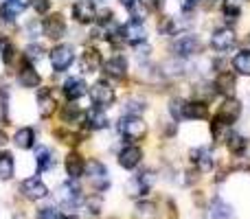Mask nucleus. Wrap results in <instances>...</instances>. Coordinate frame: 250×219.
Masks as SVG:
<instances>
[{
    "instance_id": "nucleus-1",
    "label": "nucleus",
    "mask_w": 250,
    "mask_h": 219,
    "mask_svg": "<svg viewBox=\"0 0 250 219\" xmlns=\"http://www.w3.org/2000/svg\"><path fill=\"white\" fill-rule=\"evenodd\" d=\"M169 51H171V57L193 60V57H200L204 53V40L195 31H182V33L173 35Z\"/></svg>"
},
{
    "instance_id": "nucleus-2",
    "label": "nucleus",
    "mask_w": 250,
    "mask_h": 219,
    "mask_svg": "<svg viewBox=\"0 0 250 219\" xmlns=\"http://www.w3.org/2000/svg\"><path fill=\"white\" fill-rule=\"evenodd\" d=\"M117 132H119V136L125 138L127 142H141V140H145L147 134H149V125H147V120L143 119V116L123 114L117 123Z\"/></svg>"
},
{
    "instance_id": "nucleus-3",
    "label": "nucleus",
    "mask_w": 250,
    "mask_h": 219,
    "mask_svg": "<svg viewBox=\"0 0 250 219\" xmlns=\"http://www.w3.org/2000/svg\"><path fill=\"white\" fill-rule=\"evenodd\" d=\"M40 20H42V38L51 40V42L57 44L66 33H68V22H66V18L62 11H51L44 18H40Z\"/></svg>"
},
{
    "instance_id": "nucleus-4",
    "label": "nucleus",
    "mask_w": 250,
    "mask_h": 219,
    "mask_svg": "<svg viewBox=\"0 0 250 219\" xmlns=\"http://www.w3.org/2000/svg\"><path fill=\"white\" fill-rule=\"evenodd\" d=\"M88 95H90L92 105L108 110V108H112L114 101H117V88H114L108 79H97V81L88 88Z\"/></svg>"
},
{
    "instance_id": "nucleus-5",
    "label": "nucleus",
    "mask_w": 250,
    "mask_h": 219,
    "mask_svg": "<svg viewBox=\"0 0 250 219\" xmlns=\"http://www.w3.org/2000/svg\"><path fill=\"white\" fill-rule=\"evenodd\" d=\"M57 202L62 204V208L66 211H75L83 204V193H82V186H79L77 180H66L60 184L57 189Z\"/></svg>"
},
{
    "instance_id": "nucleus-6",
    "label": "nucleus",
    "mask_w": 250,
    "mask_h": 219,
    "mask_svg": "<svg viewBox=\"0 0 250 219\" xmlns=\"http://www.w3.org/2000/svg\"><path fill=\"white\" fill-rule=\"evenodd\" d=\"M208 46L217 53V55H226L237 46V33L233 31V26H217L213 29L211 38H208Z\"/></svg>"
},
{
    "instance_id": "nucleus-7",
    "label": "nucleus",
    "mask_w": 250,
    "mask_h": 219,
    "mask_svg": "<svg viewBox=\"0 0 250 219\" xmlns=\"http://www.w3.org/2000/svg\"><path fill=\"white\" fill-rule=\"evenodd\" d=\"M48 61H51V68L55 73H66L75 64V46L66 42H57L48 51Z\"/></svg>"
},
{
    "instance_id": "nucleus-8",
    "label": "nucleus",
    "mask_w": 250,
    "mask_h": 219,
    "mask_svg": "<svg viewBox=\"0 0 250 219\" xmlns=\"http://www.w3.org/2000/svg\"><path fill=\"white\" fill-rule=\"evenodd\" d=\"M18 193H20L24 199H29V202H40V199L48 198L51 191H48V184L40 176H31V178H24V180L20 182Z\"/></svg>"
},
{
    "instance_id": "nucleus-9",
    "label": "nucleus",
    "mask_w": 250,
    "mask_h": 219,
    "mask_svg": "<svg viewBox=\"0 0 250 219\" xmlns=\"http://www.w3.org/2000/svg\"><path fill=\"white\" fill-rule=\"evenodd\" d=\"M97 13H99V7H97L92 0H75V2L70 4V18H73L75 24H79V26L95 24Z\"/></svg>"
},
{
    "instance_id": "nucleus-10",
    "label": "nucleus",
    "mask_w": 250,
    "mask_h": 219,
    "mask_svg": "<svg viewBox=\"0 0 250 219\" xmlns=\"http://www.w3.org/2000/svg\"><path fill=\"white\" fill-rule=\"evenodd\" d=\"M101 70H104V75L108 79H112V81H125L129 75V61L125 55H121V53H114L112 57L104 60Z\"/></svg>"
},
{
    "instance_id": "nucleus-11",
    "label": "nucleus",
    "mask_w": 250,
    "mask_h": 219,
    "mask_svg": "<svg viewBox=\"0 0 250 219\" xmlns=\"http://www.w3.org/2000/svg\"><path fill=\"white\" fill-rule=\"evenodd\" d=\"M189 160L193 164V169H198L200 173H211L215 169V154L213 147L208 145H198L189 151Z\"/></svg>"
},
{
    "instance_id": "nucleus-12",
    "label": "nucleus",
    "mask_w": 250,
    "mask_h": 219,
    "mask_svg": "<svg viewBox=\"0 0 250 219\" xmlns=\"http://www.w3.org/2000/svg\"><path fill=\"white\" fill-rule=\"evenodd\" d=\"M242 112H244V105H242V101H239L237 97H224L222 105L215 112V119L222 120L224 125H229V127H233V125L239 120Z\"/></svg>"
},
{
    "instance_id": "nucleus-13",
    "label": "nucleus",
    "mask_w": 250,
    "mask_h": 219,
    "mask_svg": "<svg viewBox=\"0 0 250 219\" xmlns=\"http://www.w3.org/2000/svg\"><path fill=\"white\" fill-rule=\"evenodd\" d=\"M83 176L90 178L92 186H95L97 193H101V191H108L110 189V180H108V167H105L101 160L92 158L86 162V173Z\"/></svg>"
},
{
    "instance_id": "nucleus-14",
    "label": "nucleus",
    "mask_w": 250,
    "mask_h": 219,
    "mask_svg": "<svg viewBox=\"0 0 250 219\" xmlns=\"http://www.w3.org/2000/svg\"><path fill=\"white\" fill-rule=\"evenodd\" d=\"M22 60H24V57H22ZM16 81L22 90H35V88H42V75L38 73V68H35L33 64H29V61L24 60L20 64V68L16 70Z\"/></svg>"
},
{
    "instance_id": "nucleus-15",
    "label": "nucleus",
    "mask_w": 250,
    "mask_h": 219,
    "mask_svg": "<svg viewBox=\"0 0 250 219\" xmlns=\"http://www.w3.org/2000/svg\"><path fill=\"white\" fill-rule=\"evenodd\" d=\"M143 147L138 142H127L121 151H119L117 160H119V167L125 169V171H134V169L141 167L143 162Z\"/></svg>"
},
{
    "instance_id": "nucleus-16",
    "label": "nucleus",
    "mask_w": 250,
    "mask_h": 219,
    "mask_svg": "<svg viewBox=\"0 0 250 219\" xmlns=\"http://www.w3.org/2000/svg\"><path fill=\"white\" fill-rule=\"evenodd\" d=\"M35 108H38V114L42 119H51L57 112L60 103H57V97L53 92V88H38V95H35Z\"/></svg>"
},
{
    "instance_id": "nucleus-17",
    "label": "nucleus",
    "mask_w": 250,
    "mask_h": 219,
    "mask_svg": "<svg viewBox=\"0 0 250 219\" xmlns=\"http://www.w3.org/2000/svg\"><path fill=\"white\" fill-rule=\"evenodd\" d=\"M57 116H60V123L64 127L70 129L83 127V110L79 105H75V101H66L62 108H57Z\"/></svg>"
},
{
    "instance_id": "nucleus-18",
    "label": "nucleus",
    "mask_w": 250,
    "mask_h": 219,
    "mask_svg": "<svg viewBox=\"0 0 250 219\" xmlns=\"http://www.w3.org/2000/svg\"><path fill=\"white\" fill-rule=\"evenodd\" d=\"M83 127H86L88 132H104V129H108L110 127L108 112L104 108H97V105L88 108L83 112Z\"/></svg>"
},
{
    "instance_id": "nucleus-19",
    "label": "nucleus",
    "mask_w": 250,
    "mask_h": 219,
    "mask_svg": "<svg viewBox=\"0 0 250 219\" xmlns=\"http://www.w3.org/2000/svg\"><path fill=\"white\" fill-rule=\"evenodd\" d=\"M62 95H64L66 101H79V99H83V97L88 95L86 79L79 77V75L64 79V83H62Z\"/></svg>"
},
{
    "instance_id": "nucleus-20",
    "label": "nucleus",
    "mask_w": 250,
    "mask_h": 219,
    "mask_svg": "<svg viewBox=\"0 0 250 219\" xmlns=\"http://www.w3.org/2000/svg\"><path fill=\"white\" fill-rule=\"evenodd\" d=\"M104 66V57H101V51L97 46H86L79 55V68L86 75H95L97 70H101Z\"/></svg>"
},
{
    "instance_id": "nucleus-21",
    "label": "nucleus",
    "mask_w": 250,
    "mask_h": 219,
    "mask_svg": "<svg viewBox=\"0 0 250 219\" xmlns=\"http://www.w3.org/2000/svg\"><path fill=\"white\" fill-rule=\"evenodd\" d=\"M213 86H215L217 95L224 97H233L235 90H237V75L229 68H222L215 73V79H213Z\"/></svg>"
},
{
    "instance_id": "nucleus-22",
    "label": "nucleus",
    "mask_w": 250,
    "mask_h": 219,
    "mask_svg": "<svg viewBox=\"0 0 250 219\" xmlns=\"http://www.w3.org/2000/svg\"><path fill=\"white\" fill-rule=\"evenodd\" d=\"M64 171H66V176H68L70 180H79V178L86 173V158H83L82 151L73 149V151H68V154H66Z\"/></svg>"
},
{
    "instance_id": "nucleus-23",
    "label": "nucleus",
    "mask_w": 250,
    "mask_h": 219,
    "mask_svg": "<svg viewBox=\"0 0 250 219\" xmlns=\"http://www.w3.org/2000/svg\"><path fill=\"white\" fill-rule=\"evenodd\" d=\"M121 31H123V38H125V44H136L141 42H147V26L145 22H136V20H127L125 24H121Z\"/></svg>"
},
{
    "instance_id": "nucleus-24",
    "label": "nucleus",
    "mask_w": 250,
    "mask_h": 219,
    "mask_svg": "<svg viewBox=\"0 0 250 219\" xmlns=\"http://www.w3.org/2000/svg\"><path fill=\"white\" fill-rule=\"evenodd\" d=\"M158 180V173L154 169H143L138 176H134V180L129 182V186H134V193L132 195H147L151 191V186L156 184Z\"/></svg>"
},
{
    "instance_id": "nucleus-25",
    "label": "nucleus",
    "mask_w": 250,
    "mask_h": 219,
    "mask_svg": "<svg viewBox=\"0 0 250 219\" xmlns=\"http://www.w3.org/2000/svg\"><path fill=\"white\" fill-rule=\"evenodd\" d=\"M208 119V103L200 99L185 101V112H182V120H207Z\"/></svg>"
},
{
    "instance_id": "nucleus-26",
    "label": "nucleus",
    "mask_w": 250,
    "mask_h": 219,
    "mask_svg": "<svg viewBox=\"0 0 250 219\" xmlns=\"http://www.w3.org/2000/svg\"><path fill=\"white\" fill-rule=\"evenodd\" d=\"M207 219H237L235 211L229 202H224L222 198H213L207 206Z\"/></svg>"
},
{
    "instance_id": "nucleus-27",
    "label": "nucleus",
    "mask_w": 250,
    "mask_h": 219,
    "mask_svg": "<svg viewBox=\"0 0 250 219\" xmlns=\"http://www.w3.org/2000/svg\"><path fill=\"white\" fill-rule=\"evenodd\" d=\"M13 145L18 147V149H33L35 147V140H38V134H35V127H31V125H22V127H18L16 132H13Z\"/></svg>"
},
{
    "instance_id": "nucleus-28",
    "label": "nucleus",
    "mask_w": 250,
    "mask_h": 219,
    "mask_svg": "<svg viewBox=\"0 0 250 219\" xmlns=\"http://www.w3.org/2000/svg\"><path fill=\"white\" fill-rule=\"evenodd\" d=\"M53 167H55V151L48 145H40L35 149V169H38V176L51 171Z\"/></svg>"
},
{
    "instance_id": "nucleus-29",
    "label": "nucleus",
    "mask_w": 250,
    "mask_h": 219,
    "mask_svg": "<svg viewBox=\"0 0 250 219\" xmlns=\"http://www.w3.org/2000/svg\"><path fill=\"white\" fill-rule=\"evenodd\" d=\"M29 7V0H4L0 2V18L4 20H18Z\"/></svg>"
},
{
    "instance_id": "nucleus-30",
    "label": "nucleus",
    "mask_w": 250,
    "mask_h": 219,
    "mask_svg": "<svg viewBox=\"0 0 250 219\" xmlns=\"http://www.w3.org/2000/svg\"><path fill=\"white\" fill-rule=\"evenodd\" d=\"M121 108H123V114H127V116H143L147 110H149V103H147L145 97L127 95Z\"/></svg>"
},
{
    "instance_id": "nucleus-31",
    "label": "nucleus",
    "mask_w": 250,
    "mask_h": 219,
    "mask_svg": "<svg viewBox=\"0 0 250 219\" xmlns=\"http://www.w3.org/2000/svg\"><path fill=\"white\" fill-rule=\"evenodd\" d=\"M220 13H222V20L226 22V26H233L242 18V4H239V0H222Z\"/></svg>"
},
{
    "instance_id": "nucleus-32",
    "label": "nucleus",
    "mask_w": 250,
    "mask_h": 219,
    "mask_svg": "<svg viewBox=\"0 0 250 219\" xmlns=\"http://www.w3.org/2000/svg\"><path fill=\"white\" fill-rule=\"evenodd\" d=\"M13 176H16V156L9 149H2L0 151V180L9 182Z\"/></svg>"
},
{
    "instance_id": "nucleus-33",
    "label": "nucleus",
    "mask_w": 250,
    "mask_h": 219,
    "mask_svg": "<svg viewBox=\"0 0 250 219\" xmlns=\"http://www.w3.org/2000/svg\"><path fill=\"white\" fill-rule=\"evenodd\" d=\"M44 55H46V48H44V44L40 42V40H31V42H26V46L22 48V57H24L29 64L42 61Z\"/></svg>"
},
{
    "instance_id": "nucleus-34",
    "label": "nucleus",
    "mask_w": 250,
    "mask_h": 219,
    "mask_svg": "<svg viewBox=\"0 0 250 219\" xmlns=\"http://www.w3.org/2000/svg\"><path fill=\"white\" fill-rule=\"evenodd\" d=\"M125 11H127L129 20H136V22H145L147 18H149L151 9L149 4H147V0H132V2L125 7Z\"/></svg>"
},
{
    "instance_id": "nucleus-35",
    "label": "nucleus",
    "mask_w": 250,
    "mask_h": 219,
    "mask_svg": "<svg viewBox=\"0 0 250 219\" xmlns=\"http://www.w3.org/2000/svg\"><path fill=\"white\" fill-rule=\"evenodd\" d=\"M224 145H226V149H229L233 156H239L242 151L248 149V138L244 136V134H239V132H230L229 136H226Z\"/></svg>"
},
{
    "instance_id": "nucleus-36",
    "label": "nucleus",
    "mask_w": 250,
    "mask_h": 219,
    "mask_svg": "<svg viewBox=\"0 0 250 219\" xmlns=\"http://www.w3.org/2000/svg\"><path fill=\"white\" fill-rule=\"evenodd\" d=\"M11 119V90L0 83V125H9Z\"/></svg>"
},
{
    "instance_id": "nucleus-37",
    "label": "nucleus",
    "mask_w": 250,
    "mask_h": 219,
    "mask_svg": "<svg viewBox=\"0 0 250 219\" xmlns=\"http://www.w3.org/2000/svg\"><path fill=\"white\" fill-rule=\"evenodd\" d=\"M158 217V206L156 202H149V199H141L134 206V219H156Z\"/></svg>"
},
{
    "instance_id": "nucleus-38",
    "label": "nucleus",
    "mask_w": 250,
    "mask_h": 219,
    "mask_svg": "<svg viewBox=\"0 0 250 219\" xmlns=\"http://www.w3.org/2000/svg\"><path fill=\"white\" fill-rule=\"evenodd\" d=\"M230 70L235 75H244V77H250V53L242 51L230 60Z\"/></svg>"
},
{
    "instance_id": "nucleus-39",
    "label": "nucleus",
    "mask_w": 250,
    "mask_h": 219,
    "mask_svg": "<svg viewBox=\"0 0 250 219\" xmlns=\"http://www.w3.org/2000/svg\"><path fill=\"white\" fill-rule=\"evenodd\" d=\"M22 38H26V42L42 38V20H40V18H33V20L26 22V24L22 26Z\"/></svg>"
},
{
    "instance_id": "nucleus-40",
    "label": "nucleus",
    "mask_w": 250,
    "mask_h": 219,
    "mask_svg": "<svg viewBox=\"0 0 250 219\" xmlns=\"http://www.w3.org/2000/svg\"><path fill=\"white\" fill-rule=\"evenodd\" d=\"M185 97H171V99L167 101V112L169 116H171V120H176V123H180L182 120V112H185Z\"/></svg>"
},
{
    "instance_id": "nucleus-41",
    "label": "nucleus",
    "mask_w": 250,
    "mask_h": 219,
    "mask_svg": "<svg viewBox=\"0 0 250 219\" xmlns=\"http://www.w3.org/2000/svg\"><path fill=\"white\" fill-rule=\"evenodd\" d=\"M82 206L86 208L90 217H99L101 215V208H104V199L97 198V195H88V198H83Z\"/></svg>"
},
{
    "instance_id": "nucleus-42",
    "label": "nucleus",
    "mask_w": 250,
    "mask_h": 219,
    "mask_svg": "<svg viewBox=\"0 0 250 219\" xmlns=\"http://www.w3.org/2000/svg\"><path fill=\"white\" fill-rule=\"evenodd\" d=\"M16 33H18L16 20H4V18H0V40H11Z\"/></svg>"
},
{
    "instance_id": "nucleus-43",
    "label": "nucleus",
    "mask_w": 250,
    "mask_h": 219,
    "mask_svg": "<svg viewBox=\"0 0 250 219\" xmlns=\"http://www.w3.org/2000/svg\"><path fill=\"white\" fill-rule=\"evenodd\" d=\"M35 219H62V211L57 206H40L35 211Z\"/></svg>"
},
{
    "instance_id": "nucleus-44",
    "label": "nucleus",
    "mask_w": 250,
    "mask_h": 219,
    "mask_svg": "<svg viewBox=\"0 0 250 219\" xmlns=\"http://www.w3.org/2000/svg\"><path fill=\"white\" fill-rule=\"evenodd\" d=\"M134 57H136L138 60V64H143V61H149V57H151V51H154V48H151V44H147V42H141V44H136V46H134Z\"/></svg>"
},
{
    "instance_id": "nucleus-45",
    "label": "nucleus",
    "mask_w": 250,
    "mask_h": 219,
    "mask_svg": "<svg viewBox=\"0 0 250 219\" xmlns=\"http://www.w3.org/2000/svg\"><path fill=\"white\" fill-rule=\"evenodd\" d=\"M29 7L35 11V16H46V13H51L53 2L51 0H29Z\"/></svg>"
},
{
    "instance_id": "nucleus-46",
    "label": "nucleus",
    "mask_w": 250,
    "mask_h": 219,
    "mask_svg": "<svg viewBox=\"0 0 250 219\" xmlns=\"http://www.w3.org/2000/svg\"><path fill=\"white\" fill-rule=\"evenodd\" d=\"M235 164H237L239 169H250V147L246 151H242V154L237 156V160H235Z\"/></svg>"
},
{
    "instance_id": "nucleus-47",
    "label": "nucleus",
    "mask_w": 250,
    "mask_h": 219,
    "mask_svg": "<svg viewBox=\"0 0 250 219\" xmlns=\"http://www.w3.org/2000/svg\"><path fill=\"white\" fill-rule=\"evenodd\" d=\"M200 4H202V0H180V9L185 13H193Z\"/></svg>"
},
{
    "instance_id": "nucleus-48",
    "label": "nucleus",
    "mask_w": 250,
    "mask_h": 219,
    "mask_svg": "<svg viewBox=\"0 0 250 219\" xmlns=\"http://www.w3.org/2000/svg\"><path fill=\"white\" fill-rule=\"evenodd\" d=\"M242 51H248V53H250V33L242 40Z\"/></svg>"
},
{
    "instance_id": "nucleus-49",
    "label": "nucleus",
    "mask_w": 250,
    "mask_h": 219,
    "mask_svg": "<svg viewBox=\"0 0 250 219\" xmlns=\"http://www.w3.org/2000/svg\"><path fill=\"white\" fill-rule=\"evenodd\" d=\"M7 140H9L7 132H4V129H2V127H0V147H2V145H7Z\"/></svg>"
},
{
    "instance_id": "nucleus-50",
    "label": "nucleus",
    "mask_w": 250,
    "mask_h": 219,
    "mask_svg": "<svg viewBox=\"0 0 250 219\" xmlns=\"http://www.w3.org/2000/svg\"><path fill=\"white\" fill-rule=\"evenodd\" d=\"M92 2H95L97 7H99V4H105V2H108V0H92Z\"/></svg>"
},
{
    "instance_id": "nucleus-51",
    "label": "nucleus",
    "mask_w": 250,
    "mask_h": 219,
    "mask_svg": "<svg viewBox=\"0 0 250 219\" xmlns=\"http://www.w3.org/2000/svg\"><path fill=\"white\" fill-rule=\"evenodd\" d=\"M62 219H79L77 215H62Z\"/></svg>"
},
{
    "instance_id": "nucleus-52",
    "label": "nucleus",
    "mask_w": 250,
    "mask_h": 219,
    "mask_svg": "<svg viewBox=\"0 0 250 219\" xmlns=\"http://www.w3.org/2000/svg\"><path fill=\"white\" fill-rule=\"evenodd\" d=\"M119 2H121V7H127V4L132 2V0H119Z\"/></svg>"
},
{
    "instance_id": "nucleus-53",
    "label": "nucleus",
    "mask_w": 250,
    "mask_h": 219,
    "mask_svg": "<svg viewBox=\"0 0 250 219\" xmlns=\"http://www.w3.org/2000/svg\"><path fill=\"white\" fill-rule=\"evenodd\" d=\"M208 2H213V4H215V2H217V4H220V2H222V0H208Z\"/></svg>"
}]
</instances>
